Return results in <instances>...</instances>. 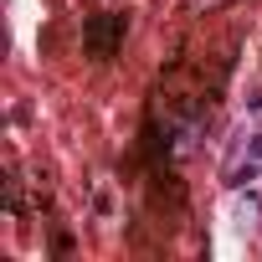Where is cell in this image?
<instances>
[{"mask_svg": "<svg viewBox=\"0 0 262 262\" xmlns=\"http://www.w3.org/2000/svg\"><path fill=\"white\" fill-rule=\"evenodd\" d=\"M123 36H128V16H123V11H98V16H88V26H82V47H88V57H98V62H108V57L123 47Z\"/></svg>", "mask_w": 262, "mask_h": 262, "instance_id": "cell-1", "label": "cell"}, {"mask_svg": "<svg viewBox=\"0 0 262 262\" xmlns=\"http://www.w3.org/2000/svg\"><path fill=\"white\" fill-rule=\"evenodd\" d=\"M247 108H257V113H262V93H252V98H247Z\"/></svg>", "mask_w": 262, "mask_h": 262, "instance_id": "cell-3", "label": "cell"}, {"mask_svg": "<svg viewBox=\"0 0 262 262\" xmlns=\"http://www.w3.org/2000/svg\"><path fill=\"white\" fill-rule=\"evenodd\" d=\"M247 160H262V134H247Z\"/></svg>", "mask_w": 262, "mask_h": 262, "instance_id": "cell-2", "label": "cell"}]
</instances>
